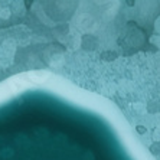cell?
Listing matches in <instances>:
<instances>
[{
    "mask_svg": "<svg viewBox=\"0 0 160 160\" xmlns=\"http://www.w3.org/2000/svg\"><path fill=\"white\" fill-rule=\"evenodd\" d=\"M0 160H133L95 112L32 91L0 104Z\"/></svg>",
    "mask_w": 160,
    "mask_h": 160,
    "instance_id": "1",
    "label": "cell"
}]
</instances>
